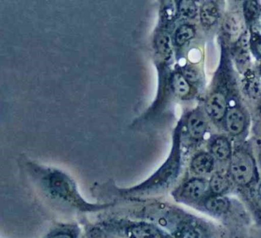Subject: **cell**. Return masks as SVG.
<instances>
[{
    "mask_svg": "<svg viewBox=\"0 0 261 238\" xmlns=\"http://www.w3.org/2000/svg\"><path fill=\"white\" fill-rule=\"evenodd\" d=\"M229 170L234 182L245 186L250 183L254 178L255 164L249 153L245 150H238L231 156Z\"/></svg>",
    "mask_w": 261,
    "mask_h": 238,
    "instance_id": "1",
    "label": "cell"
},
{
    "mask_svg": "<svg viewBox=\"0 0 261 238\" xmlns=\"http://www.w3.org/2000/svg\"><path fill=\"white\" fill-rule=\"evenodd\" d=\"M205 110L210 117L216 121L222 120L227 113V99L220 92L213 93L207 99Z\"/></svg>",
    "mask_w": 261,
    "mask_h": 238,
    "instance_id": "2",
    "label": "cell"
},
{
    "mask_svg": "<svg viewBox=\"0 0 261 238\" xmlns=\"http://www.w3.org/2000/svg\"><path fill=\"white\" fill-rule=\"evenodd\" d=\"M225 124L229 133L233 135H240L245 127L246 119L245 115L238 108L227 110L225 114Z\"/></svg>",
    "mask_w": 261,
    "mask_h": 238,
    "instance_id": "3",
    "label": "cell"
},
{
    "mask_svg": "<svg viewBox=\"0 0 261 238\" xmlns=\"http://www.w3.org/2000/svg\"><path fill=\"white\" fill-rule=\"evenodd\" d=\"M206 128V121L202 115L197 113L190 115L187 120V129L192 138L200 139L205 135Z\"/></svg>",
    "mask_w": 261,
    "mask_h": 238,
    "instance_id": "4",
    "label": "cell"
},
{
    "mask_svg": "<svg viewBox=\"0 0 261 238\" xmlns=\"http://www.w3.org/2000/svg\"><path fill=\"white\" fill-rule=\"evenodd\" d=\"M208 186L202 179H195L189 181L184 187L182 194L187 199L198 200L201 199L206 193Z\"/></svg>",
    "mask_w": 261,
    "mask_h": 238,
    "instance_id": "5",
    "label": "cell"
},
{
    "mask_svg": "<svg viewBox=\"0 0 261 238\" xmlns=\"http://www.w3.org/2000/svg\"><path fill=\"white\" fill-rule=\"evenodd\" d=\"M200 20L205 27H211L217 22L219 18V9L214 2H206L200 9Z\"/></svg>",
    "mask_w": 261,
    "mask_h": 238,
    "instance_id": "6",
    "label": "cell"
},
{
    "mask_svg": "<svg viewBox=\"0 0 261 238\" xmlns=\"http://www.w3.org/2000/svg\"><path fill=\"white\" fill-rule=\"evenodd\" d=\"M191 167L193 171L197 174H206L213 170L214 167V159L208 153H199L193 158Z\"/></svg>",
    "mask_w": 261,
    "mask_h": 238,
    "instance_id": "7",
    "label": "cell"
},
{
    "mask_svg": "<svg viewBox=\"0 0 261 238\" xmlns=\"http://www.w3.org/2000/svg\"><path fill=\"white\" fill-rule=\"evenodd\" d=\"M224 32L230 36H236L243 30V18L238 12H232L227 15L223 21Z\"/></svg>",
    "mask_w": 261,
    "mask_h": 238,
    "instance_id": "8",
    "label": "cell"
},
{
    "mask_svg": "<svg viewBox=\"0 0 261 238\" xmlns=\"http://www.w3.org/2000/svg\"><path fill=\"white\" fill-rule=\"evenodd\" d=\"M213 156L219 161H225L231 156V147L229 141L225 138H216L211 145Z\"/></svg>",
    "mask_w": 261,
    "mask_h": 238,
    "instance_id": "9",
    "label": "cell"
},
{
    "mask_svg": "<svg viewBox=\"0 0 261 238\" xmlns=\"http://www.w3.org/2000/svg\"><path fill=\"white\" fill-rule=\"evenodd\" d=\"M132 238H162L161 232L153 225L141 224L130 228Z\"/></svg>",
    "mask_w": 261,
    "mask_h": 238,
    "instance_id": "10",
    "label": "cell"
},
{
    "mask_svg": "<svg viewBox=\"0 0 261 238\" xmlns=\"http://www.w3.org/2000/svg\"><path fill=\"white\" fill-rule=\"evenodd\" d=\"M229 205L228 199L220 195L212 196L205 202V208L211 213L217 215L226 213L229 208Z\"/></svg>",
    "mask_w": 261,
    "mask_h": 238,
    "instance_id": "11",
    "label": "cell"
},
{
    "mask_svg": "<svg viewBox=\"0 0 261 238\" xmlns=\"http://www.w3.org/2000/svg\"><path fill=\"white\" fill-rule=\"evenodd\" d=\"M155 46L163 59L168 60L171 56L173 45L170 35L165 32L160 33L155 40Z\"/></svg>",
    "mask_w": 261,
    "mask_h": 238,
    "instance_id": "12",
    "label": "cell"
},
{
    "mask_svg": "<svg viewBox=\"0 0 261 238\" xmlns=\"http://www.w3.org/2000/svg\"><path fill=\"white\" fill-rule=\"evenodd\" d=\"M172 88L177 96L186 97L190 94L191 87L182 73H176L171 79Z\"/></svg>",
    "mask_w": 261,
    "mask_h": 238,
    "instance_id": "13",
    "label": "cell"
},
{
    "mask_svg": "<svg viewBox=\"0 0 261 238\" xmlns=\"http://www.w3.org/2000/svg\"><path fill=\"white\" fill-rule=\"evenodd\" d=\"M244 90L249 97L258 99L260 96V84L258 79L254 75L248 74L244 81Z\"/></svg>",
    "mask_w": 261,
    "mask_h": 238,
    "instance_id": "14",
    "label": "cell"
},
{
    "mask_svg": "<svg viewBox=\"0 0 261 238\" xmlns=\"http://www.w3.org/2000/svg\"><path fill=\"white\" fill-rule=\"evenodd\" d=\"M196 31L194 28L190 24H182L180 27L178 28L175 34V43L176 45L184 46L189 41L194 38Z\"/></svg>",
    "mask_w": 261,
    "mask_h": 238,
    "instance_id": "15",
    "label": "cell"
},
{
    "mask_svg": "<svg viewBox=\"0 0 261 238\" xmlns=\"http://www.w3.org/2000/svg\"><path fill=\"white\" fill-rule=\"evenodd\" d=\"M229 187L228 178L220 173H216L212 176L210 182V187L213 193L216 195H220L224 193Z\"/></svg>",
    "mask_w": 261,
    "mask_h": 238,
    "instance_id": "16",
    "label": "cell"
},
{
    "mask_svg": "<svg viewBox=\"0 0 261 238\" xmlns=\"http://www.w3.org/2000/svg\"><path fill=\"white\" fill-rule=\"evenodd\" d=\"M179 12L178 3L175 1H165L162 3L161 15L166 21H171L175 19Z\"/></svg>",
    "mask_w": 261,
    "mask_h": 238,
    "instance_id": "17",
    "label": "cell"
},
{
    "mask_svg": "<svg viewBox=\"0 0 261 238\" xmlns=\"http://www.w3.org/2000/svg\"><path fill=\"white\" fill-rule=\"evenodd\" d=\"M244 15L247 21H255L260 15V8L255 1H246L244 3Z\"/></svg>",
    "mask_w": 261,
    "mask_h": 238,
    "instance_id": "18",
    "label": "cell"
},
{
    "mask_svg": "<svg viewBox=\"0 0 261 238\" xmlns=\"http://www.w3.org/2000/svg\"><path fill=\"white\" fill-rule=\"evenodd\" d=\"M179 238H207V235L200 227L187 225L181 229Z\"/></svg>",
    "mask_w": 261,
    "mask_h": 238,
    "instance_id": "19",
    "label": "cell"
},
{
    "mask_svg": "<svg viewBox=\"0 0 261 238\" xmlns=\"http://www.w3.org/2000/svg\"><path fill=\"white\" fill-rule=\"evenodd\" d=\"M179 12L186 18H193L197 15V6L193 1L184 0L178 3Z\"/></svg>",
    "mask_w": 261,
    "mask_h": 238,
    "instance_id": "20",
    "label": "cell"
},
{
    "mask_svg": "<svg viewBox=\"0 0 261 238\" xmlns=\"http://www.w3.org/2000/svg\"><path fill=\"white\" fill-rule=\"evenodd\" d=\"M251 38H252V35H251V31L246 30L242 33L239 41L240 52L248 53L250 46H251Z\"/></svg>",
    "mask_w": 261,
    "mask_h": 238,
    "instance_id": "21",
    "label": "cell"
},
{
    "mask_svg": "<svg viewBox=\"0 0 261 238\" xmlns=\"http://www.w3.org/2000/svg\"><path fill=\"white\" fill-rule=\"evenodd\" d=\"M182 75L188 82H197L199 78V72L193 67H187L184 69Z\"/></svg>",
    "mask_w": 261,
    "mask_h": 238,
    "instance_id": "22",
    "label": "cell"
},
{
    "mask_svg": "<svg viewBox=\"0 0 261 238\" xmlns=\"http://www.w3.org/2000/svg\"><path fill=\"white\" fill-rule=\"evenodd\" d=\"M251 44H252L256 53L261 57V35H257L256 36H252Z\"/></svg>",
    "mask_w": 261,
    "mask_h": 238,
    "instance_id": "23",
    "label": "cell"
},
{
    "mask_svg": "<svg viewBox=\"0 0 261 238\" xmlns=\"http://www.w3.org/2000/svg\"><path fill=\"white\" fill-rule=\"evenodd\" d=\"M49 238H73V237L67 233H59V234H55Z\"/></svg>",
    "mask_w": 261,
    "mask_h": 238,
    "instance_id": "24",
    "label": "cell"
},
{
    "mask_svg": "<svg viewBox=\"0 0 261 238\" xmlns=\"http://www.w3.org/2000/svg\"><path fill=\"white\" fill-rule=\"evenodd\" d=\"M259 194H260V196L261 197V184H260V187H259Z\"/></svg>",
    "mask_w": 261,
    "mask_h": 238,
    "instance_id": "25",
    "label": "cell"
},
{
    "mask_svg": "<svg viewBox=\"0 0 261 238\" xmlns=\"http://www.w3.org/2000/svg\"><path fill=\"white\" fill-rule=\"evenodd\" d=\"M260 70H261V62H260Z\"/></svg>",
    "mask_w": 261,
    "mask_h": 238,
    "instance_id": "26",
    "label": "cell"
},
{
    "mask_svg": "<svg viewBox=\"0 0 261 238\" xmlns=\"http://www.w3.org/2000/svg\"><path fill=\"white\" fill-rule=\"evenodd\" d=\"M260 159H261V153H260Z\"/></svg>",
    "mask_w": 261,
    "mask_h": 238,
    "instance_id": "27",
    "label": "cell"
},
{
    "mask_svg": "<svg viewBox=\"0 0 261 238\" xmlns=\"http://www.w3.org/2000/svg\"><path fill=\"white\" fill-rule=\"evenodd\" d=\"M260 107H261V105H260Z\"/></svg>",
    "mask_w": 261,
    "mask_h": 238,
    "instance_id": "28",
    "label": "cell"
}]
</instances>
